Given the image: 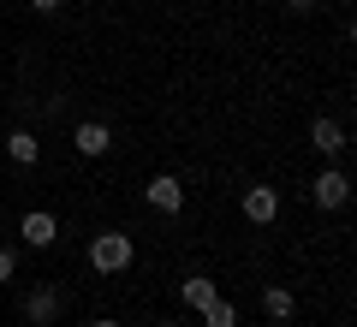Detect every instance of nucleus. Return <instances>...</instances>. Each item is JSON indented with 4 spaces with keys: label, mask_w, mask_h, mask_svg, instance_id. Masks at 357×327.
I'll return each mask as SVG.
<instances>
[{
    "label": "nucleus",
    "mask_w": 357,
    "mask_h": 327,
    "mask_svg": "<svg viewBox=\"0 0 357 327\" xmlns=\"http://www.w3.org/2000/svg\"><path fill=\"white\" fill-rule=\"evenodd\" d=\"M131 256H137V238L119 232V227H102L89 238V268H96V274H126Z\"/></svg>",
    "instance_id": "1"
},
{
    "label": "nucleus",
    "mask_w": 357,
    "mask_h": 327,
    "mask_svg": "<svg viewBox=\"0 0 357 327\" xmlns=\"http://www.w3.org/2000/svg\"><path fill=\"white\" fill-rule=\"evenodd\" d=\"M310 202H316L321 214H340L345 202H351V178H345V167H333V161L321 167L316 185H310Z\"/></svg>",
    "instance_id": "2"
},
{
    "label": "nucleus",
    "mask_w": 357,
    "mask_h": 327,
    "mask_svg": "<svg viewBox=\"0 0 357 327\" xmlns=\"http://www.w3.org/2000/svg\"><path fill=\"white\" fill-rule=\"evenodd\" d=\"M60 310H66V291H60V286L24 291V321H30V327H60Z\"/></svg>",
    "instance_id": "3"
},
{
    "label": "nucleus",
    "mask_w": 357,
    "mask_h": 327,
    "mask_svg": "<svg viewBox=\"0 0 357 327\" xmlns=\"http://www.w3.org/2000/svg\"><path fill=\"white\" fill-rule=\"evenodd\" d=\"M310 149H316L321 161H340V155L351 149V137H345V126H340V119L316 114V119H310Z\"/></svg>",
    "instance_id": "4"
},
{
    "label": "nucleus",
    "mask_w": 357,
    "mask_h": 327,
    "mask_svg": "<svg viewBox=\"0 0 357 327\" xmlns=\"http://www.w3.org/2000/svg\"><path fill=\"white\" fill-rule=\"evenodd\" d=\"M244 220H250V227H274V220H280V190L274 185H244Z\"/></svg>",
    "instance_id": "5"
},
{
    "label": "nucleus",
    "mask_w": 357,
    "mask_h": 327,
    "mask_svg": "<svg viewBox=\"0 0 357 327\" xmlns=\"http://www.w3.org/2000/svg\"><path fill=\"white\" fill-rule=\"evenodd\" d=\"M143 202H149L155 214H178V208H185V185H178V173H155L149 185H143Z\"/></svg>",
    "instance_id": "6"
},
{
    "label": "nucleus",
    "mask_w": 357,
    "mask_h": 327,
    "mask_svg": "<svg viewBox=\"0 0 357 327\" xmlns=\"http://www.w3.org/2000/svg\"><path fill=\"white\" fill-rule=\"evenodd\" d=\"M72 149H77V155H84V161H102V155H107V149H114V131H107V126H102V119H84V126H77V131H72Z\"/></svg>",
    "instance_id": "7"
},
{
    "label": "nucleus",
    "mask_w": 357,
    "mask_h": 327,
    "mask_svg": "<svg viewBox=\"0 0 357 327\" xmlns=\"http://www.w3.org/2000/svg\"><path fill=\"white\" fill-rule=\"evenodd\" d=\"M18 238H24V244H30V250H48V244H54V238H60V220H54V214H48V208H30V214H24V220H18Z\"/></svg>",
    "instance_id": "8"
},
{
    "label": "nucleus",
    "mask_w": 357,
    "mask_h": 327,
    "mask_svg": "<svg viewBox=\"0 0 357 327\" xmlns=\"http://www.w3.org/2000/svg\"><path fill=\"white\" fill-rule=\"evenodd\" d=\"M215 298H220V286L208 274H185L178 280V303H185V310H208Z\"/></svg>",
    "instance_id": "9"
},
{
    "label": "nucleus",
    "mask_w": 357,
    "mask_h": 327,
    "mask_svg": "<svg viewBox=\"0 0 357 327\" xmlns=\"http://www.w3.org/2000/svg\"><path fill=\"white\" fill-rule=\"evenodd\" d=\"M262 315H268V321H292V315H298L292 286H262Z\"/></svg>",
    "instance_id": "10"
},
{
    "label": "nucleus",
    "mask_w": 357,
    "mask_h": 327,
    "mask_svg": "<svg viewBox=\"0 0 357 327\" xmlns=\"http://www.w3.org/2000/svg\"><path fill=\"white\" fill-rule=\"evenodd\" d=\"M6 155H13L18 167H36V161H42V143H36V131H30V126L6 131Z\"/></svg>",
    "instance_id": "11"
},
{
    "label": "nucleus",
    "mask_w": 357,
    "mask_h": 327,
    "mask_svg": "<svg viewBox=\"0 0 357 327\" xmlns=\"http://www.w3.org/2000/svg\"><path fill=\"white\" fill-rule=\"evenodd\" d=\"M197 315H203V327H238V303H232L227 291H220L208 310H197Z\"/></svg>",
    "instance_id": "12"
},
{
    "label": "nucleus",
    "mask_w": 357,
    "mask_h": 327,
    "mask_svg": "<svg viewBox=\"0 0 357 327\" xmlns=\"http://www.w3.org/2000/svg\"><path fill=\"white\" fill-rule=\"evenodd\" d=\"M13 274H18V250H6V244H0V286H6Z\"/></svg>",
    "instance_id": "13"
},
{
    "label": "nucleus",
    "mask_w": 357,
    "mask_h": 327,
    "mask_svg": "<svg viewBox=\"0 0 357 327\" xmlns=\"http://www.w3.org/2000/svg\"><path fill=\"white\" fill-rule=\"evenodd\" d=\"M60 6H66V0H30V13H42V18H54Z\"/></svg>",
    "instance_id": "14"
},
{
    "label": "nucleus",
    "mask_w": 357,
    "mask_h": 327,
    "mask_svg": "<svg viewBox=\"0 0 357 327\" xmlns=\"http://www.w3.org/2000/svg\"><path fill=\"white\" fill-rule=\"evenodd\" d=\"M316 6H321V0H286V13H298V18H304V13H316Z\"/></svg>",
    "instance_id": "15"
},
{
    "label": "nucleus",
    "mask_w": 357,
    "mask_h": 327,
    "mask_svg": "<svg viewBox=\"0 0 357 327\" xmlns=\"http://www.w3.org/2000/svg\"><path fill=\"white\" fill-rule=\"evenodd\" d=\"M84 327H119V321H114V315H96V321H84Z\"/></svg>",
    "instance_id": "16"
},
{
    "label": "nucleus",
    "mask_w": 357,
    "mask_h": 327,
    "mask_svg": "<svg viewBox=\"0 0 357 327\" xmlns=\"http://www.w3.org/2000/svg\"><path fill=\"white\" fill-rule=\"evenodd\" d=\"M161 327H185V321H178V315H167V321H161Z\"/></svg>",
    "instance_id": "17"
}]
</instances>
